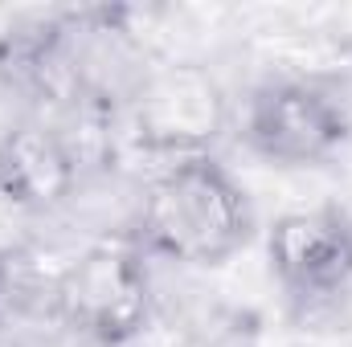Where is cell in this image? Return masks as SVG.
I'll return each instance as SVG.
<instances>
[{
    "instance_id": "6da1fadb",
    "label": "cell",
    "mask_w": 352,
    "mask_h": 347,
    "mask_svg": "<svg viewBox=\"0 0 352 347\" xmlns=\"http://www.w3.org/2000/svg\"><path fill=\"white\" fill-rule=\"evenodd\" d=\"M258 233L246 188L217 156L176 160L152 176L127 241L144 258L209 270L242 254Z\"/></svg>"
},
{
    "instance_id": "7a4b0ae2",
    "label": "cell",
    "mask_w": 352,
    "mask_h": 347,
    "mask_svg": "<svg viewBox=\"0 0 352 347\" xmlns=\"http://www.w3.org/2000/svg\"><path fill=\"white\" fill-rule=\"evenodd\" d=\"M230 123V94L201 62H160L152 70H140L119 102L123 135L144 156H160L168 164L213 156Z\"/></svg>"
},
{
    "instance_id": "3957f363",
    "label": "cell",
    "mask_w": 352,
    "mask_h": 347,
    "mask_svg": "<svg viewBox=\"0 0 352 347\" xmlns=\"http://www.w3.org/2000/svg\"><path fill=\"white\" fill-rule=\"evenodd\" d=\"M152 274L144 254L123 241H98L70 261L54 282L58 319L98 347H123L152 323Z\"/></svg>"
},
{
    "instance_id": "277c9868",
    "label": "cell",
    "mask_w": 352,
    "mask_h": 347,
    "mask_svg": "<svg viewBox=\"0 0 352 347\" xmlns=\"http://www.w3.org/2000/svg\"><path fill=\"white\" fill-rule=\"evenodd\" d=\"M238 139L274 168H324L349 147L352 115L344 98L316 78H270L250 90Z\"/></svg>"
},
{
    "instance_id": "5b68a950",
    "label": "cell",
    "mask_w": 352,
    "mask_h": 347,
    "mask_svg": "<svg viewBox=\"0 0 352 347\" xmlns=\"http://www.w3.org/2000/svg\"><path fill=\"white\" fill-rule=\"evenodd\" d=\"M266 261L291 302H324L352 286V217L344 208L283 213L266 229Z\"/></svg>"
},
{
    "instance_id": "8992f818",
    "label": "cell",
    "mask_w": 352,
    "mask_h": 347,
    "mask_svg": "<svg viewBox=\"0 0 352 347\" xmlns=\"http://www.w3.org/2000/svg\"><path fill=\"white\" fill-rule=\"evenodd\" d=\"M0 176L33 217H45L74 196L82 164L54 123L29 119L0 135Z\"/></svg>"
},
{
    "instance_id": "52a82bcc",
    "label": "cell",
    "mask_w": 352,
    "mask_h": 347,
    "mask_svg": "<svg viewBox=\"0 0 352 347\" xmlns=\"http://www.w3.org/2000/svg\"><path fill=\"white\" fill-rule=\"evenodd\" d=\"M37 221H41V217H33V213L21 204V196H16V192L4 184V176H0V282H4V274H8V265H16V261L25 258Z\"/></svg>"
}]
</instances>
